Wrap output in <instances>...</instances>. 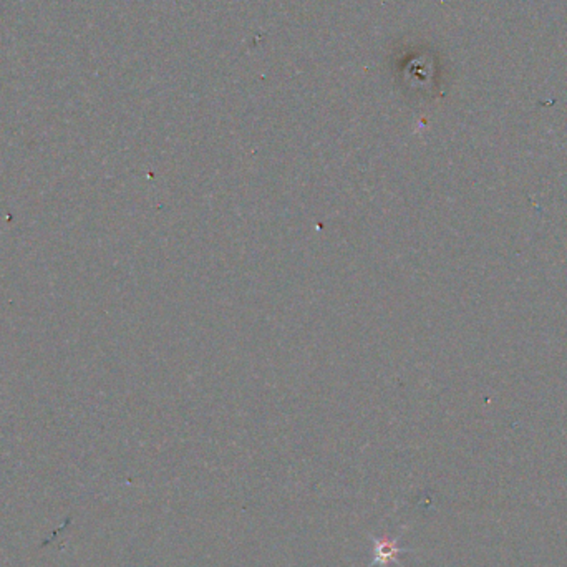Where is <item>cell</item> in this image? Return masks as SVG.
<instances>
[{
    "label": "cell",
    "instance_id": "obj_1",
    "mask_svg": "<svg viewBox=\"0 0 567 567\" xmlns=\"http://www.w3.org/2000/svg\"><path fill=\"white\" fill-rule=\"evenodd\" d=\"M377 546H378V556H375V561H380V559L388 561V559H392V557L396 554L395 542H392V541L390 542H388V541L380 542V541H378Z\"/></svg>",
    "mask_w": 567,
    "mask_h": 567
}]
</instances>
